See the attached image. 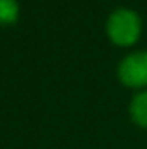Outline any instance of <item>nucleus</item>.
Segmentation results:
<instances>
[{"mask_svg": "<svg viewBox=\"0 0 147 149\" xmlns=\"http://www.w3.org/2000/svg\"><path fill=\"white\" fill-rule=\"evenodd\" d=\"M106 33L114 45L130 47L140 38L142 19L132 9L118 7L111 12L106 21Z\"/></svg>", "mask_w": 147, "mask_h": 149, "instance_id": "f257e3e1", "label": "nucleus"}, {"mask_svg": "<svg viewBox=\"0 0 147 149\" xmlns=\"http://www.w3.org/2000/svg\"><path fill=\"white\" fill-rule=\"evenodd\" d=\"M118 78L128 88L144 90L147 87V50H133L118 64Z\"/></svg>", "mask_w": 147, "mask_h": 149, "instance_id": "f03ea898", "label": "nucleus"}, {"mask_svg": "<svg viewBox=\"0 0 147 149\" xmlns=\"http://www.w3.org/2000/svg\"><path fill=\"white\" fill-rule=\"evenodd\" d=\"M130 118L135 125L147 128V88L139 90L130 101Z\"/></svg>", "mask_w": 147, "mask_h": 149, "instance_id": "7ed1b4c3", "label": "nucleus"}, {"mask_svg": "<svg viewBox=\"0 0 147 149\" xmlns=\"http://www.w3.org/2000/svg\"><path fill=\"white\" fill-rule=\"evenodd\" d=\"M19 2L17 0H0V24L10 26L19 19Z\"/></svg>", "mask_w": 147, "mask_h": 149, "instance_id": "20e7f679", "label": "nucleus"}]
</instances>
